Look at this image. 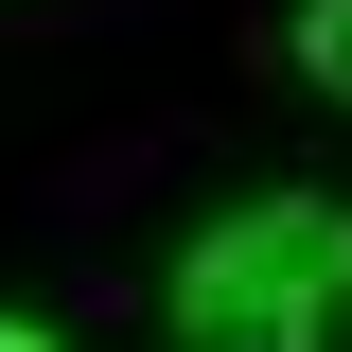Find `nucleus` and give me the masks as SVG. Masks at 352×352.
Listing matches in <instances>:
<instances>
[{"mask_svg":"<svg viewBox=\"0 0 352 352\" xmlns=\"http://www.w3.org/2000/svg\"><path fill=\"white\" fill-rule=\"evenodd\" d=\"M159 317H176V352H335V317H352V212L335 194H247V212H212L176 247Z\"/></svg>","mask_w":352,"mask_h":352,"instance_id":"f257e3e1","label":"nucleus"},{"mask_svg":"<svg viewBox=\"0 0 352 352\" xmlns=\"http://www.w3.org/2000/svg\"><path fill=\"white\" fill-rule=\"evenodd\" d=\"M282 53H300V71L352 106V0H300V36H282Z\"/></svg>","mask_w":352,"mask_h":352,"instance_id":"f03ea898","label":"nucleus"},{"mask_svg":"<svg viewBox=\"0 0 352 352\" xmlns=\"http://www.w3.org/2000/svg\"><path fill=\"white\" fill-rule=\"evenodd\" d=\"M0 352H53V335H36V317H0Z\"/></svg>","mask_w":352,"mask_h":352,"instance_id":"7ed1b4c3","label":"nucleus"}]
</instances>
